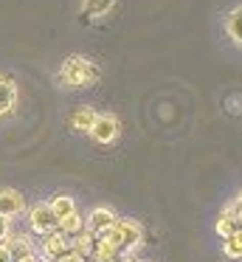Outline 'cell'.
Listing matches in <instances>:
<instances>
[{"mask_svg": "<svg viewBox=\"0 0 242 262\" xmlns=\"http://www.w3.org/2000/svg\"><path fill=\"white\" fill-rule=\"evenodd\" d=\"M56 76H59V82L68 85V88H90V85L99 82L101 71H99V65H96L93 59L73 54V57H68L65 62H62V68H59Z\"/></svg>", "mask_w": 242, "mask_h": 262, "instance_id": "6da1fadb", "label": "cell"}, {"mask_svg": "<svg viewBox=\"0 0 242 262\" xmlns=\"http://www.w3.org/2000/svg\"><path fill=\"white\" fill-rule=\"evenodd\" d=\"M28 226H31L34 234L45 237V234H51V231L59 228V220L54 217V211H51L48 203H34L31 209H28Z\"/></svg>", "mask_w": 242, "mask_h": 262, "instance_id": "7a4b0ae2", "label": "cell"}, {"mask_svg": "<svg viewBox=\"0 0 242 262\" xmlns=\"http://www.w3.org/2000/svg\"><path fill=\"white\" fill-rule=\"evenodd\" d=\"M118 130H121V121H118V116L113 113H96V121L93 127H90V138L99 144H113L118 138Z\"/></svg>", "mask_w": 242, "mask_h": 262, "instance_id": "3957f363", "label": "cell"}, {"mask_svg": "<svg viewBox=\"0 0 242 262\" xmlns=\"http://www.w3.org/2000/svg\"><path fill=\"white\" fill-rule=\"evenodd\" d=\"M116 231H118V237H121V251L124 254H133V251L141 245V239H144V228H141V223H135V220H116Z\"/></svg>", "mask_w": 242, "mask_h": 262, "instance_id": "277c9868", "label": "cell"}, {"mask_svg": "<svg viewBox=\"0 0 242 262\" xmlns=\"http://www.w3.org/2000/svg\"><path fill=\"white\" fill-rule=\"evenodd\" d=\"M68 251H71V237H65L59 228L42 237V259L45 262H54L56 256L68 254Z\"/></svg>", "mask_w": 242, "mask_h": 262, "instance_id": "5b68a950", "label": "cell"}, {"mask_svg": "<svg viewBox=\"0 0 242 262\" xmlns=\"http://www.w3.org/2000/svg\"><path fill=\"white\" fill-rule=\"evenodd\" d=\"M116 220H118L116 211H113V209H104V206H99V209H93L87 217H84V231H90L93 237H99V234H104Z\"/></svg>", "mask_w": 242, "mask_h": 262, "instance_id": "8992f818", "label": "cell"}, {"mask_svg": "<svg viewBox=\"0 0 242 262\" xmlns=\"http://www.w3.org/2000/svg\"><path fill=\"white\" fill-rule=\"evenodd\" d=\"M6 245H9V254H11V262H23V259H28V256H34L37 254V248H34V243L26 237V234H14V237H6L3 239Z\"/></svg>", "mask_w": 242, "mask_h": 262, "instance_id": "52a82bcc", "label": "cell"}, {"mask_svg": "<svg viewBox=\"0 0 242 262\" xmlns=\"http://www.w3.org/2000/svg\"><path fill=\"white\" fill-rule=\"evenodd\" d=\"M26 211V200H23V194L17 192V189H0V214L3 217H17Z\"/></svg>", "mask_w": 242, "mask_h": 262, "instance_id": "ba28073f", "label": "cell"}, {"mask_svg": "<svg viewBox=\"0 0 242 262\" xmlns=\"http://www.w3.org/2000/svg\"><path fill=\"white\" fill-rule=\"evenodd\" d=\"M17 99H20L17 85L9 79V76H0V119H3V116H9L11 110L17 107Z\"/></svg>", "mask_w": 242, "mask_h": 262, "instance_id": "9c48e42d", "label": "cell"}, {"mask_svg": "<svg viewBox=\"0 0 242 262\" xmlns=\"http://www.w3.org/2000/svg\"><path fill=\"white\" fill-rule=\"evenodd\" d=\"M116 0H82V14L90 20H101L113 12Z\"/></svg>", "mask_w": 242, "mask_h": 262, "instance_id": "30bf717a", "label": "cell"}, {"mask_svg": "<svg viewBox=\"0 0 242 262\" xmlns=\"http://www.w3.org/2000/svg\"><path fill=\"white\" fill-rule=\"evenodd\" d=\"M93 234L90 231H79V234H73L71 237V254H76V256H82V259H90V251H93Z\"/></svg>", "mask_w": 242, "mask_h": 262, "instance_id": "8fae6325", "label": "cell"}, {"mask_svg": "<svg viewBox=\"0 0 242 262\" xmlns=\"http://www.w3.org/2000/svg\"><path fill=\"white\" fill-rule=\"evenodd\" d=\"M93 121H96V110L87 107V104H84V107H76L71 113V127L76 133H87L90 127H93Z\"/></svg>", "mask_w": 242, "mask_h": 262, "instance_id": "7c38bea8", "label": "cell"}, {"mask_svg": "<svg viewBox=\"0 0 242 262\" xmlns=\"http://www.w3.org/2000/svg\"><path fill=\"white\" fill-rule=\"evenodd\" d=\"M48 206H51V211H54V217L56 220H62V217H68V214H73L76 211V200L71 198V194H54V200H48Z\"/></svg>", "mask_w": 242, "mask_h": 262, "instance_id": "4fadbf2b", "label": "cell"}, {"mask_svg": "<svg viewBox=\"0 0 242 262\" xmlns=\"http://www.w3.org/2000/svg\"><path fill=\"white\" fill-rule=\"evenodd\" d=\"M82 228H84V217L79 214V211H73V214H68L59 220V231L65 234V237H73V234H79Z\"/></svg>", "mask_w": 242, "mask_h": 262, "instance_id": "5bb4252c", "label": "cell"}, {"mask_svg": "<svg viewBox=\"0 0 242 262\" xmlns=\"http://www.w3.org/2000/svg\"><path fill=\"white\" fill-rule=\"evenodd\" d=\"M239 12H242V9L234 6L228 12V17H225V29H228V37H231L234 46H239V42H242V37H239Z\"/></svg>", "mask_w": 242, "mask_h": 262, "instance_id": "9a60e30c", "label": "cell"}, {"mask_svg": "<svg viewBox=\"0 0 242 262\" xmlns=\"http://www.w3.org/2000/svg\"><path fill=\"white\" fill-rule=\"evenodd\" d=\"M223 254L228 259H239L242 256V234H231V237L223 239Z\"/></svg>", "mask_w": 242, "mask_h": 262, "instance_id": "2e32d148", "label": "cell"}, {"mask_svg": "<svg viewBox=\"0 0 242 262\" xmlns=\"http://www.w3.org/2000/svg\"><path fill=\"white\" fill-rule=\"evenodd\" d=\"M217 234H219V239L231 237V234H239V220H236V217L219 214V220H217Z\"/></svg>", "mask_w": 242, "mask_h": 262, "instance_id": "e0dca14e", "label": "cell"}, {"mask_svg": "<svg viewBox=\"0 0 242 262\" xmlns=\"http://www.w3.org/2000/svg\"><path fill=\"white\" fill-rule=\"evenodd\" d=\"M219 214H225V217H236V220H239V198H234V200H231V203L225 206V209L219 211Z\"/></svg>", "mask_w": 242, "mask_h": 262, "instance_id": "ac0fdd59", "label": "cell"}, {"mask_svg": "<svg viewBox=\"0 0 242 262\" xmlns=\"http://www.w3.org/2000/svg\"><path fill=\"white\" fill-rule=\"evenodd\" d=\"M11 234V223H9V217H3L0 214V243H3L6 237Z\"/></svg>", "mask_w": 242, "mask_h": 262, "instance_id": "d6986e66", "label": "cell"}, {"mask_svg": "<svg viewBox=\"0 0 242 262\" xmlns=\"http://www.w3.org/2000/svg\"><path fill=\"white\" fill-rule=\"evenodd\" d=\"M0 262H11V254H9V245L0 243Z\"/></svg>", "mask_w": 242, "mask_h": 262, "instance_id": "ffe728a7", "label": "cell"}, {"mask_svg": "<svg viewBox=\"0 0 242 262\" xmlns=\"http://www.w3.org/2000/svg\"><path fill=\"white\" fill-rule=\"evenodd\" d=\"M23 262H45V259H37V256H28V259H23Z\"/></svg>", "mask_w": 242, "mask_h": 262, "instance_id": "44dd1931", "label": "cell"}]
</instances>
